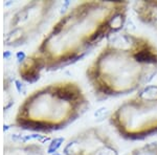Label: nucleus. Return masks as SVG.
Listing matches in <instances>:
<instances>
[{
    "label": "nucleus",
    "mask_w": 157,
    "mask_h": 155,
    "mask_svg": "<svg viewBox=\"0 0 157 155\" xmlns=\"http://www.w3.org/2000/svg\"><path fill=\"white\" fill-rule=\"evenodd\" d=\"M128 1H82L52 24L33 52L21 60L18 75L27 83L82 60L103 41L123 30Z\"/></svg>",
    "instance_id": "obj_1"
},
{
    "label": "nucleus",
    "mask_w": 157,
    "mask_h": 155,
    "mask_svg": "<svg viewBox=\"0 0 157 155\" xmlns=\"http://www.w3.org/2000/svg\"><path fill=\"white\" fill-rule=\"evenodd\" d=\"M85 76L100 102L135 93L157 76V46L148 37L121 30L106 41Z\"/></svg>",
    "instance_id": "obj_2"
},
{
    "label": "nucleus",
    "mask_w": 157,
    "mask_h": 155,
    "mask_svg": "<svg viewBox=\"0 0 157 155\" xmlns=\"http://www.w3.org/2000/svg\"><path fill=\"white\" fill-rule=\"evenodd\" d=\"M89 107L90 102L78 82L57 81L35 89L21 102L14 126L39 133L59 131L80 118Z\"/></svg>",
    "instance_id": "obj_3"
},
{
    "label": "nucleus",
    "mask_w": 157,
    "mask_h": 155,
    "mask_svg": "<svg viewBox=\"0 0 157 155\" xmlns=\"http://www.w3.org/2000/svg\"><path fill=\"white\" fill-rule=\"evenodd\" d=\"M109 123L128 141L157 134V84H149L121 102L109 115Z\"/></svg>",
    "instance_id": "obj_4"
},
{
    "label": "nucleus",
    "mask_w": 157,
    "mask_h": 155,
    "mask_svg": "<svg viewBox=\"0 0 157 155\" xmlns=\"http://www.w3.org/2000/svg\"><path fill=\"white\" fill-rule=\"evenodd\" d=\"M58 6V1L33 0L15 9L4 29V45L17 48L26 45L42 33Z\"/></svg>",
    "instance_id": "obj_5"
},
{
    "label": "nucleus",
    "mask_w": 157,
    "mask_h": 155,
    "mask_svg": "<svg viewBox=\"0 0 157 155\" xmlns=\"http://www.w3.org/2000/svg\"><path fill=\"white\" fill-rule=\"evenodd\" d=\"M62 152L63 155H118L120 150L103 128L91 126L69 137Z\"/></svg>",
    "instance_id": "obj_6"
},
{
    "label": "nucleus",
    "mask_w": 157,
    "mask_h": 155,
    "mask_svg": "<svg viewBox=\"0 0 157 155\" xmlns=\"http://www.w3.org/2000/svg\"><path fill=\"white\" fill-rule=\"evenodd\" d=\"M133 11L141 23L157 33V1H136L133 3Z\"/></svg>",
    "instance_id": "obj_7"
},
{
    "label": "nucleus",
    "mask_w": 157,
    "mask_h": 155,
    "mask_svg": "<svg viewBox=\"0 0 157 155\" xmlns=\"http://www.w3.org/2000/svg\"><path fill=\"white\" fill-rule=\"evenodd\" d=\"M44 146L35 141H13L4 145L3 155H46Z\"/></svg>",
    "instance_id": "obj_8"
},
{
    "label": "nucleus",
    "mask_w": 157,
    "mask_h": 155,
    "mask_svg": "<svg viewBox=\"0 0 157 155\" xmlns=\"http://www.w3.org/2000/svg\"><path fill=\"white\" fill-rule=\"evenodd\" d=\"M127 155H157V141L146 143L135 147Z\"/></svg>",
    "instance_id": "obj_9"
}]
</instances>
